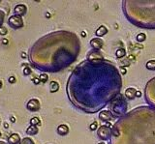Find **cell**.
<instances>
[{
  "label": "cell",
  "instance_id": "1",
  "mask_svg": "<svg viewBox=\"0 0 155 144\" xmlns=\"http://www.w3.org/2000/svg\"><path fill=\"white\" fill-rule=\"evenodd\" d=\"M110 108L114 117L124 116V113L127 110V101H126V98L124 95L119 94L116 99H114L111 101Z\"/></svg>",
  "mask_w": 155,
  "mask_h": 144
},
{
  "label": "cell",
  "instance_id": "2",
  "mask_svg": "<svg viewBox=\"0 0 155 144\" xmlns=\"http://www.w3.org/2000/svg\"><path fill=\"white\" fill-rule=\"evenodd\" d=\"M97 135L101 140L107 141L112 138V128L108 127L107 125H102L97 131Z\"/></svg>",
  "mask_w": 155,
  "mask_h": 144
},
{
  "label": "cell",
  "instance_id": "3",
  "mask_svg": "<svg viewBox=\"0 0 155 144\" xmlns=\"http://www.w3.org/2000/svg\"><path fill=\"white\" fill-rule=\"evenodd\" d=\"M86 60L93 64H98V63L104 62V55L100 52V50H91L87 53V57Z\"/></svg>",
  "mask_w": 155,
  "mask_h": 144
},
{
  "label": "cell",
  "instance_id": "4",
  "mask_svg": "<svg viewBox=\"0 0 155 144\" xmlns=\"http://www.w3.org/2000/svg\"><path fill=\"white\" fill-rule=\"evenodd\" d=\"M8 23L14 29H20V28H22L23 25H24L22 16H16V15L10 16V18L8 20Z\"/></svg>",
  "mask_w": 155,
  "mask_h": 144
},
{
  "label": "cell",
  "instance_id": "5",
  "mask_svg": "<svg viewBox=\"0 0 155 144\" xmlns=\"http://www.w3.org/2000/svg\"><path fill=\"white\" fill-rule=\"evenodd\" d=\"M26 108L31 112L39 111L40 108H41V103H40V101L36 98L30 99L26 103Z\"/></svg>",
  "mask_w": 155,
  "mask_h": 144
},
{
  "label": "cell",
  "instance_id": "6",
  "mask_svg": "<svg viewBox=\"0 0 155 144\" xmlns=\"http://www.w3.org/2000/svg\"><path fill=\"white\" fill-rule=\"evenodd\" d=\"M89 45H90V46L94 50H100L101 48H103V46H104V41H103L101 38H92V39L90 40V42H89Z\"/></svg>",
  "mask_w": 155,
  "mask_h": 144
},
{
  "label": "cell",
  "instance_id": "7",
  "mask_svg": "<svg viewBox=\"0 0 155 144\" xmlns=\"http://www.w3.org/2000/svg\"><path fill=\"white\" fill-rule=\"evenodd\" d=\"M114 118V114L111 112V110H101L99 112V119L103 122H110Z\"/></svg>",
  "mask_w": 155,
  "mask_h": 144
},
{
  "label": "cell",
  "instance_id": "8",
  "mask_svg": "<svg viewBox=\"0 0 155 144\" xmlns=\"http://www.w3.org/2000/svg\"><path fill=\"white\" fill-rule=\"evenodd\" d=\"M14 13H15L16 16H23L27 13L26 5H25V4H18V5L15 7V9H14Z\"/></svg>",
  "mask_w": 155,
  "mask_h": 144
},
{
  "label": "cell",
  "instance_id": "9",
  "mask_svg": "<svg viewBox=\"0 0 155 144\" xmlns=\"http://www.w3.org/2000/svg\"><path fill=\"white\" fill-rule=\"evenodd\" d=\"M136 92H137V90H136L135 87H129V88L126 89L125 92H124V97H125L127 100L131 101L136 98Z\"/></svg>",
  "mask_w": 155,
  "mask_h": 144
},
{
  "label": "cell",
  "instance_id": "10",
  "mask_svg": "<svg viewBox=\"0 0 155 144\" xmlns=\"http://www.w3.org/2000/svg\"><path fill=\"white\" fill-rule=\"evenodd\" d=\"M7 141H8V144H20V141H22V139H20V134L15 133V134H10V135L8 136Z\"/></svg>",
  "mask_w": 155,
  "mask_h": 144
},
{
  "label": "cell",
  "instance_id": "11",
  "mask_svg": "<svg viewBox=\"0 0 155 144\" xmlns=\"http://www.w3.org/2000/svg\"><path fill=\"white\" fill-rule=\"evenodd\" d=\"M69 131H70L69 127H68V125H66V124H60L59 126L57 127V129H56L57 134L61 136L67 135V134H69Z\"/></svg>",
  "mask_w": 155,
  "mask_h": 144
},
{
  "label": "cell",
  "instance_id": "12",
  "mask_svg": "<svg viewBox=\"0 0 155 144\" xmlns=\"http://www.w3.org/2000/svg\"><path fill=\"white\" fill-rule=\"evenodd\" d=\"M108 33V28L105 26V25H100L99 27L96 29V31H95V35L97 36L98 38H100V37H103V36H105L106 34Z\"/></svg>",
  "mask_w": 155,
  "mask_h": 144
},
{
  "label": "cell",
  "instance_id": "13",
  "mask_svg": "<svg viewBox=\"0 0 155 144\" xmlns=\"http://www.w3.org/2000/svg\"><path fill=\"white\" fill-rule=\"evenodd\" d=\"M25 133H26L28 135H36V134L39 133V128L36 126H31V125H30L26 129Z\"/></svg>",
  "mask_w": 155,
  "mask_h": 144
},
{
  "label": "cell",
  "instance_id": "14",
  "mask_svg": "<svg viewBox=\"0 0 155 144\" xmlns=\"http://www.w3.org/2000/svg\"><path fill=\"white\" fill-rule=\"evenodd\" d=\"M60 86H59V83L57 81H51L50 83V92L51 93H56L58 90H59Z\"/></svg>",
  "mask_w": 155,
  "mask_h": 144
},
{
  "label": "cell",
  "instance_id": "15",
  "mask_svg": "<svg viewBox=\"0 0 155 144\" xmlns=\"http://www.w3.org/2000/svg\"><path fill=\"white\" fill-rule=\"evenodd\" d=\"M29 123H30V125H31V126H36V127L41 126V124H42L41 119H40L39 117H37V116L32 117L31 119H30Z\"/></svg>",
  "mask_w": 155,
  "mask_h": 144
},
{
  "label": "cell",
  "instance_id": "16",
  "mask_svg": "<svg viewBox=\"0 0 155 144\" xmlns=\"http://www.w3.org/2000/svg\"><path fill=\"white\" fill-rule=\"evenodd\" d=\"M125 55H126V49H125V48H117V49H116V56L117 58L121 59V58H123Z\"/></svg>",
  "mask_w": 155,
  "mask_h": 144
},
{
  "label": "cell",
  "instance_id": "17",
  "mask_svg": "<svg viewBox=\"0 0 155 144\" xmlns=\"http://www.w3.org/2000/svg\"><path fill=\"white\" fill-rule=\"evenodd\" d=\"M145 67L149 71H155V59H151V60L147 61L146 64H145Z\"/></svg>",
  "mask_w": 155,
  "mask_h": 144
},
{
  "label": "cell",
  "instance_id": "18",
  "mask_svg": "<svg viewBox=\"0 0 155 144\" xmlns=\"http://www.w3.org/2000/svg\"><path fill=\"white\" fill-rule=\"evenodd\" d=\"M145 40H146V35L144 33H139L137 36H136V41L138 43H144Z\"/></svg>",
  "mask_w": 155,
  "mask_h": 144
},
{
  "label": "cell",
  "instance_id": "19",
  "mask_svg": "<svg viewBox=\"0 0 155 144\" xmlns=\"http://www.w3.org/2000/svg\"><path fill=\"white\" fill-rule=\"evenodd\" d=\"M39 79H40V81H41L42 83H46V82L49 80L48 74H47V73H42V74L39 75Z\"/></svg>",
  "mask_w": 155,
  "mask_h": 144
},
{
  "label": "cell",
  "instance_id": "20",
  "mask_svg": "<svg viewBox=\"0 0 155 144\" xmlns=\"http://www.w3.org/2000/svg\"><path fill=\"white\" fill-rule=\"evenodd\" d=\"M22 74L23 75H25V77H28V75H30L32 74V70L31 68L29 67V66H27V67H24L22 70Z\"/></svg>",
  "mask_w": 155,
  "mask_h": 144
},
{
  "label": "cell",
  "instance_id": "21",
  "mask_svg": "<svg viewBox=\"0 0 155 144\" xmlns=\"http://www.w3.org/2000/svg\"><path fill=\"white\" fill-rule=\"evenodd\" d=\"M20 144H35V143H34L33 139H31L30 137H24L22 139Z\"/></svg>",
  "mask_w": 155,
  "mask_h": 144
},
{
  "label": "cell",
  "instance_id": "22",
  "mask_svg": "<svg viewBox=\"0 0 155 144\" xmlns=\"http://www.w3.org/2000/svg\"><path fill=\"white\" fill-rule=\"evenodd\" d=\"M97 129H98V122L97 121L92 122L90 125H89V130H90L91 132H94Z\"/></svg>",
  "mask_w": 155,
  "mask_h": 144
},
{
  "label": "cell",
  "instance_id": "23",
  "mask_svg": "<svg viewBox=\"0 0 155 144\" xmlns=\"http://www.w3.org/2000/svg\"><path fill=\"white\" fill-rule=\"evenodd\" d=\"M8 82H9V83H11V84L16 83V82H17V79H16L15 75H11V77H8Z\"/></svg>",
  "mask_w": 155,
  "mask_h": 144
},
{
  "label": "cell",
  "instance_id": "24",
  "mask_svg": "<svg viewBox=\"0 0 155 144\" xmlns=\"http://www.w3.org/2000/svg\"><path fill=\"white\" fill-rule=\"evenodd\" d=\"M7 33H8V30H7V28L5 26L0 27V35H1V36H5Z\"/></svg>",
  "mask_w": 155,
  "mask_h": 144
},
{
  "label": "cell",
  "instance_id": "25",
  "mask_svg": "<svg viewBox=\"0 0 155 144\" xmlns=\"http://www.w3.org/2000/svg\"><path fill=\"white\" fill-rule=\"evenodd\" d=\"M4 18H5V14L2 11H0V27H2V24L4 22Z\"/></svg>",
  "mask_w": 155,
  "mask_h": 144
},
{
  "label": "cell",
  "instance_id": "26",
  "mask_svg": "<svg viewBox=\"0 0 155 144\" xmlns=\"http://www.w3.org/2000/svg\"><path fill=\"white\" fill-rule=\"evenodd\" d=\"M31 80H32V82H33L35 85H38L40 82H41V81H40V79H39V77H33Z\"/></svg>",
  "mask_w": 155,
  "mask_h": 144
},
{
  "label": "cell",
  "instance_id": "27",
  "mask_svg": "<svg viewBox=\"0 0 155 144\" xmlns=\"http://www.w3.org/2000/svg\"><path fill=\"white\" fill-rule=\"evenodd\" d=\"M1 43H2V45H4V46H7V45L9 44V41H8V39L4 38V39L1 40Z\"/></svg>",
  "mask_w": 155,
  "mask_h": 144
},
{
  "label": "cell",
  "instance_id": "28",
  "mask_svg": "<svg viewBox=\"0 0 155 144\" xmlns=\"http://www.w3.org/2000/svg\"><path fill=\"white\" fill-rule=\"evenodd\" d=\"M120 72H121V75H126V74H127V70H126L124 67L120 68Z\"/></svg>",
  "mask_w": 155,
  "mask_h": 144
},
{
  "label": "cell",
  "instance_id": "29",
  "mask_svg": "<svg viewBox=\"0 0 155 144\" xmlns=\"http://www.w3.org/2000/svg\"><path fill=\"white\" fill-rule=\"evenodd\" d=\"M10 121H11L12 123H15L16 121H17V118L14 116V115H11V116H10Z\"/></svg>",
  "mask_w": 155,
  "mask_h": 144
},
{
  "label": "cell",
  "instance_id": "30",
  "mask_svg": "<svg viewBox=\"0 0 155 144\" xmlns=\"http://www.w3.org/2000/svg\"><path fill=\"white\" fill-rule=\"evenodd\" d=\"M20 57H22V59H26L27 58V54L25 52H22V53H20Z\"/></svg>",
  "mask_w": 155,
  "mask_h": 144
},
{
  "label": "cell",
  "instance_id": "31",
  "mask_svg": "<svg viewBox=\"0 0 155 144\" xmlns=\"http://www.w3.org/2000/svg\"><path fill=\"white\" fill-rule=\"evenodd\" d=\"M136 97H137V98H140V97H142V92L137 90V92H136Z\"/></svg>",
  "mask_w": 155,
  "mask_h": 144
},
{
  "label": "cell",
  "instance_id": "32",
  "mask_svg": "<svg viewBox=\"0 0 155 144\" xmlns=\"http://www.w3.org/2000/svg\"><path fill=\"white\" fill-rule=\"evenodd\" d=\"M3 126H4V129H9V127H10V125H9L8 124V123H7V122H4L3 123Z\"/></svg>",
  "mask_w": 155,
  "mask_h": 144
},
{
  "label": "cell",
  "instance_id": "33",
  "mask_svg": "<svg viewBox=\"0 0 155 144\" xmlns=\"http://www.w3.org/2000/svg\"><path fill=\"white\" fill-rule=\"evenodd\" d=\"M127 59H128V60H131V61H133V60L135 61V56H134V57H133V55H130Z\"/></svg>",
  "mask_w": 155,
  "mask_h": 144
},
{
  "label": "cell",
  "instance_id": "34",
  "mask_svg": "<svg viewBox=\"0 0 155 144\" xmlns=\"http://www.w3.org/2000/svg\"><path fill=\"white\" fill-rule=\"evenodd\" d=\"M81 37H83V38H84V37H86V32H85V31H81Z\"/></svg>",
  "mask_w": 155,
  "mask_h": 144
},
{
  "label": "cell",
  "instance_id": "35",
  "mask_svg": "<svg viewBox=\"0 0 155 144\" xmlns=\"http://www.w3.org/2000/svg\"><path fill=\"white\" fill-rule=\"evenodd\" d=\"M46 16H47L48 18H51V14H50V13H47V14H46Z\"/></svg>",
  "mask_w": 155,
  "mask_h": 144
},
{
  "label": "cell",
  "instance_id": "36",
  "mask_svg": "<svg viewBox=\"0 0 155 144\" xmlns=\"http://www.w3.org/2000/svg\"><path fill=\"white\" fill-rule=\"evenodd\" d=\"M2 86H3V83H2V81L0 80V89L2 88Z\"/></svg>",
  "mask_w": 155,
  "mask_h": 144
},
{
  "label": "cell",
  "instance_id": "37",
  "mask_svg": "<svg viewBox=\"0 0 155 144\" xmlns=\"http://www.w3.org/2000/svg\"><path fill=\"white\" fill-rule=\"evenodd\" d=\"M97 144H105V142H104V141H101V142H99V143H97Z\"/></svg>",
  "mask_w": 155,
  "mask_h": 144
},
{
  "label": "cell",
  "instance_id": "38",
  "mask_svg": "<svg viewBox=\"0 0 155 144\" xmlns=\"http://www.w3.org/2000/svg\"><path fill=\"white\" fill-rule=\"evenodd\" d=\"M0 136H1V132H0Z\"/></svg>",
  "mask_w": 155,
  "mask_h": 144
},
{
  "label": "cell",
  "instance_id": "39",
  "mask_svg": "<svg viewBox=\"0 0 155 144\" xmlns=\"http://www.w3.org/2000/svg\"><path fill=\"white\" fill-rule=\"evenodd\" d=\"M0 2H1V0H0Z\"/></svg>",
  "mask_w": 155,
  "mask_h": 144
}]
</instances>
